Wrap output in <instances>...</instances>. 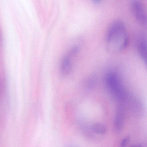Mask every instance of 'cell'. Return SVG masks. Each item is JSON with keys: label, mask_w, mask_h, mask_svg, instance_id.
<instances>
[{"label": "cell", "mask_w": 147, "mask_h": 147, "mask_svg": "<svg viewBox=\"0 0 147 147\" xmlns=\"http://www.w3.org/2000/svg\"><path fill=\"white\" fill-rule=\"evenodd\" d=\"M128 37L125 25L120 20L113 22L110 25L107 34L106 48L111 53L119 52L127 46Z\"/></svg>", "instance_id": "obj_1"}, {"label": "cell", "mask_w": 147, "mask_h": 147, "mask_svg": "<svg viewBox=\"0 0 147 147\" xmlns=\"http://www.w3.org/2000/svg\"><path fill=\"white\" fill-rule=\"evenodd\" d=\"M105 82L107 87L114 92L119 93L121 91V81L118 75L115 72H108L105 77Z\"/></svg>", "instance_id": "obj_2"}, {"label": "cell", "mask_w": 147, "mask_h": 147, "mask_svg": "<svg viewBox=\"0 0 147 147\" xmlns=\"http://www.w3.org/2000/svg\"><path fill=\"white\" fill-rule=\"evenodd\" d=\"M131 6L136 19L141 24L145 25L146 23V16L142 4L138 0H133Z\"/></svg>", "instance_id": "obj_3"}, {"label": "cell", "mask_w": 147, "mask_h": 147, "mask_svg": "<svg viewBox=\"0 0 147 147\" xmlns=\"http://www.w3.org/2000/svg\"><path fill=\"white\" fill-rule=\"evenodd\" d=\"M70 58L65 55L62 58L60 66V73L63 77H66L71 72L72 65Z\"/></svg>", "instance_id": "obj_4"}, {"label": "cell", "mask_w": 147, "mask_h": 147, "mask_svg": "<svg viewBox=\"0 0 147 147\" xmlns=\"http://www.w3.org/2000/svg\"><path fill=\"white\" fill-rule=\"evenodd\" d=\"M138 51L144 63H147V46L146 41L143 37H140L137 44Z\"/></svg>", "instance_id": "obj_5"}, {"label": "cell", "mask_w": 147, "mask_h": 147, "mask_svg": "<svg viewBox=\"0 0 147 147\" xmlns=\"http://www.w3.org/2000/svg\"><path fill=\"white\" fill-rule=\"evenodd\" d=\"M92 131L95 133L100 134L105 133L107 130V129L103 124L98 123H94L92 126Z\"/></svg>", "instance_id": "obj_6"}, {"label": "cell", "mask_w": 147, "mask_h": 147, "mask_svg": "<svg viewBox=\"0 0 147 147\" xmlns=\"http://www.w3.org/2000/svg\"><path fill=\"white\" fill-rule=\"evenodd\" d=\"M122 113H120L119 111L117 113L115 119V124L117 129L119 130L121 128L122 126V119H123V115Z\"/></svg>", "instance_id": "obj_7"}, {"label": "cell", "mask_w": 147, "mask_h": 147, "mask_svg": "<svg viewBox=\"0 0 147 147\" xmlns=\"http://www.w3.org/2000/svg\"><path fill=\"white\" fill-rule=\"evenodd\" d=\"M79 49L78 46L74 45L68 51V52L65 55L70 58L71 57L76 55L78 52Z\"/></svg>", "instance_id": "obj_8"}, {"label": "cell", "mask_w": 147, "mask_h": 147, "mask_svg": "<svg viewBox=\"0 0 147 147\" xmlns=\"http://www.w3.org/2000/svg\"><path fill=\"white\" fill-rule=\"evenodd\" d=\"M130 140V137L127 136L124 138L121 141L120 145L121 146H125L129 142Z\"/></svg>", "instance_id": "obj_9"}, {"label": "cell", "mask_w": 147, "mask_h": 147, "mask_svg": "<svg viewBox=\"0 0 147 147\" xmlns=\"http://www.w3.org/2000/svg\"><path fill=\"white\" fill-rule=\"evenodd\" d=\"M95 3H97L100 2L101 0H92Z\"/></svg>", "instance_id": "obj_10"}]
</instances>
